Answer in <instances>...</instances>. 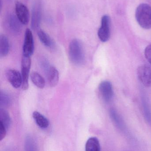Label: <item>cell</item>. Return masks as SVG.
Listing matches in <instances>:
<instances>
[{"label":"cell","instance_id":"6da1fadb","mask_svg":"<svg viewBox=\"0 0 151 151\" xmlns=\"http://www.w3.org/2000/svg\"><path fill=\"white\" fill-rule=\"evenodd\" d=\"M69 57L73 64L80 66L85 62L84 48L81 42L77 39L72 40L69 46Z\"/></svg>","mask_w":151,"mask_h":151},{"label":"cell","instance_id":"7a4b0ae2","mask_svg":"<svg viewBox=\"0 0 151 151\" xmlns=\"http://www.w3.org/2000/svg\"><path fill=\"white\" fill-rule=\"evenodd\" d=\"M136 18L141 27L151 28V7L147 4H141L136 11Z\"/></svg>","mask_w":151,"mask_h":151},{"label":"cell","instance_id":"3957f363","mask_svg":"<svg viewBox=\"0 0 151 151\" xmlns=\"http://www.w3.org/2000/svg\"><path fill=\"white\" fill-rule=\"evenodd\" d=\"M31 66L30 57L23 55L21 61V76H22V88L27 90L29 87L28 76Z\"/></svg>","mask_w":151,"mask_h":151},{"label":"cell","instance_id":"277c9868","mask_svg":"<svg viewBox=\"0 0 151 151\" xmlns=\"http://www.w3.org/2000/svg\"><path fill=\"white\" fill-rule=\"evenodd\" d=\"M111 19L107 15L102 17L101 25L98 32V38L103 42H106L109 40L111 36Z\"/></svg>","mask_w":151,"mask_h":151},{"label":"cell","instance_id":"5b68a950","mask_svg":"<svg viewBox=\"0 0 151 151\" xmlns=\"http://www.w3.org/2000/svg\"><path fill=\"white\" fill-rule=\"evenodd\" d=\"M23 51V55L27 57L31 56L34 51L33 36L32 31L29 29H27L25 33Z\"/></svg>","mask_w":151,"mask_h":151},{"label":"cell","instance_id":"8992f818","mask_svg":"<svg viewBox=\"0 0 151 151\" xmlns=\"http://www.w3.org/2000/svg\"><path fill=\"white\" fill-rule=\"evenodd\" d=\"M42 17V7L40 2L36 1L32 9L31 27L33 30H39Z\"/></svg>","mask_w":151,"mask_h":151},{"label":"cell","instance_id":"52a82bcc","mask_svg":"<svg viewBox=\"0 0 151 151\" xmlns=\"http://www.w3.org/2000/svg\"><path fill=\"white\" fill-rule=\"evenodd\" d=\"M98 89L104 102H111L113 96V88L111 83L109 81H103L99 84Z\"/></svg>","mask_w":151,"mask_h":151},{"label":"cell","instance_id":"ba28073f","mask_svg":"<svg viewBox=\"0 0 151 151\" xmlns=\"http://www.w3.org/2000/svg\"><path fill=\"white\" fill-rule=\"evenodd\" d=\"M138 79L145 87H151V68L147 65L139 66L137 69Z\"/></svg>","mask_w":151,"mask_h":151},{"label":"cell","instance_id":"9c48e42d","mask_svg":"<svg viewBox=\"0 0 151 151\" xmlns=\"http://www.w3.org/2000/svg\"><path fill=\"white\" fill-rule=\"evenodd\" d=\"M15 11L16 16L22 24H27L29 21V13L26 6L17 1L15 4Z\"/></svg>","mask_w":151,"mask_h":151},{"label":"cell","instance_id":"30bf717a","mask_svg":"<svg viewBox=\"0 0 151 151\" xmlns=\"http://www.w3.org/2000/svg\"><path fill=\"white\" fill-rule=\"evenodd\" d=\"M6 77L13 88H18L22 86V76L18 71L13 69L8 70Z\"/></svg>","mask_w":151,"mask_h":151},{"label":"cell","instance_id":"8fae6325","mask_svg":"<svg viewBox=\"0 0 151 151\" xmlns=\"http://www.w3.org/2000/svg\"><path fill=\"white\" fill-rule=\"evenodd\" d=\"M7 23L10 30L14 34L20 33L22 30V24L19 20L17 16L10 14L7 19Z\"/></svg>","mask_w":151,"mask_h":151},{"label":"cell","instance_id":"7c38bea8","mask_svg":"<svg viewBox=\"0 0 151 151\" xmlns=\"http://www.w3.org/2000/svg\"><path fill=\"white\" fill-rule=\"evenodd\" d=\"M49 83L51 87H55L59 81V73L54 66H51L46 73Z\"/></svg>","mask_w":151,"mask_h":151},{"label":"cell","instance_id":"4fadbf2b","mask_svg":"<svg viewBox=\"0 0 151 151\" xmlns=\"http://www.w3.org/2000/svg\"><path fill=\"white\" fill-rule=\"evenodd\" d=\"M38 37L43 45L48 48H53L55 43L51 37L44 31L39 30L37 32Z\"/></svg>","mask_w":151,"mask_h":151},{"label":"cell","instance_id":"5bb4252c","mask_svg":"<svg viewBox=\"0 0 151 151\" xmlns=\"http://www.w3.org/2000/svg\"><path fill=\"white\" fill-rule=\"evenodd\" d=\"M33 117L37 126L42 129H46L48 127L49 122L48 120L39 112H33Z\"/></svg>","mask_w":151,"mask_h":151},{"label":"cell","instance_id":"9a60e30c","mask_svg":"<svg viewBox=\"0 0 151 151\" xmlns=\"http://www.w3.org/2000/svg\"><path fill=\"white\" fill-rule=\"evenodd\" d=\"M110 116L113 121L115 123L117 127L121 130L126 129V125L121 116L118 114V112L114 109L110 110Z\"/></svg>","mask_w":151,"mask_h":151},{"label":"cell","instance_id":"2e32d148","mask_svg":"<svg viewBox=\"0 0 151 151\" xmlns=\"http://www.w3.org/2000/svg\"><path fill=\"white\" fill-rule=\"evenodd\" d=\"M9 42L8 37L4 35L0 36V57H4L9 51Z\"/></svg>","mask_w":151,"mask_h":151},{"label":"cell","instance_id":"e0dca14e","mask_svg":"<svg viewBox=\"0 0 151 151\" xmlns=\"http://www.w3.org/2000/svg\"><path fill=\"white\" fill-rule=\"evenodd\" d=\"M86 151H101L99 140L96 137L90 138L85 145Z\"/></svg>","mask_w":151,"mask_h":151},{"label":"cell","instance_id":"ac0fdd59","mask_svg":"<svg viewBox=\"0 0 151 151\" xmlns=\"http://www.w3.org/2000/svg\"><path fill=\"white\" fill-rule=\"evenodd\" d=\"M142 103L144 119L149 124L151 123V109L148 100L144 94L142 96Z\"/></svg>","mask_w":151,"mask_h":151},{"label":"cell","instance_id":"d6986e66","mask_svg":"<svg viewBox=\"0 0 151 151\" xmlns=\"http://www.w3.org/2000/svg\"><path fill=\"white\" fill-rule=\"evenodd\" d=\"M31 81L37 88L43 89L45 87V81L40 74L36 72L32 73L30 75Z\"/></svg>","mask_w":151,"mask_h":151},{"label":"cell","instance_id":"ffe728a7","mask_svg":"<svg viewBox=\"0 0 151 151\" xmlns=\"http://www.w3.org/2000/svg\"><path fill=\"white\" fill-rule=\"evenodd\" d=\"M0 123H1L8 130L10 126L11 120L9 114L4 108L0 109Z\"/></svg>","mask_w":151,"mask_h":151},{"label":"cell","instance_id":"44dd1931","mask_svg":"<svg viewBox=\"0 0 151 151\" xmlns=\"http://www.w3.org/2000/svg\"><path fill=\"white\" fill-rule=\"evenodd\" d=\"M12 103V99L10 95L4 91L0 92V105L1 107H8Z\"/></svg>","mask_w":151,"mask_h":151},{"label":"cell","instance_id":"7402d4cb","mask_svg":"<svg viewBox=\"0 0 151 151\" xmlns=\"http://www.w3.org/2000/svg\"><path fill=\"white\" fill-rule=\"evenodd\" d=\"M25 151H37V145L33 137L28 135L26 137Z\"/></svg>","mask_w":151,"mask_h":151},{"label":"cell","instance_id":"603a6c76","mask_svg":"<svg viewBox=\"0 0 151 151\" xmlns=\"http://www.w3.org/2000/svg\"><path fill=\"white\" fill-rule=\"evenodd\" d=\"M40 65L41 68H42L43 70L44 71L45 73L48 72V70H49L51 65H50L49 63L48 60L44 58H43L40 60Z\"/></svg>","mask_w":151,"mask_h":151},{"label":"cell","instance_id":"cb8c5ba5","mask_svg":"<svg viewBox=\"0 0 151 151\" xmlns=\"http://www.w3.org/2000/svg\"><path fill=\"white\" fill-rule=\"evenodd\" d=\"M144 55L147 61L151 65V44L146 47L144 50Z\"/></svg>","mask_w":151,"mask_h":151},{"label":"cell","instance_id":"d4e9b609","mask_svg":"<svg viewBox=\"0 0 151 151\" xmlns=\"http://www.w3.org/2000/svg\"><path fill=\"white\" fill-rule=\"evenodd\" d=\"M7 130L5 127L1 123H0V141H1L4 139L6 135Z\"/></svg>","mask_w":151,"mask_h":151}]
</instances>
